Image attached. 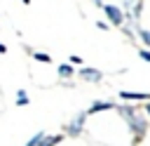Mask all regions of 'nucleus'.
I'll list each match as a JSON object with an SVG mask.
<instances>
[{
	"mask_svg": "<svg viewBox=\"0 0 150 146\" xmlns=\"http://www.w3.org/2000/svg\"><path fill=\"white\" fill-rule=\"evenodd\" d=\"M145 113H148V115H150V101H148V104H145Z\"/></svg>",
	"mask_w": 150,
	"mask_h": 146,
	"instance_id": "17",
	"label": "nucleus"
},
{
	"mask_svg": "<svg viewBox=\"0 0 150 146\" xmlns=\"http://www.w3.org/2000/svg\"><path fill=\"white\" fill-rule=\"evenodd\" d=\"M56 71H59V75H61V78H73V75H75V68H73V64H61Z\"/></svg>",
	"mask_w": 150,
	"mask_h": 146,
	"instance_id": "7",
	"label": "nucleus"
},
{
	"mask_svg": "<svg viewBox=\"0 0 150 146\" xmlns=\"http://www.w3.org/2000/svg\"><path fill=\"white\" fill-rule=\"evenodd\" d=\"M28 94H26V89H19L16 92V106H28Z\"/></svg>",
	"mask_w": 150,
	"mask_h": 146,
	"instance_id": "9",
	"label": "nucleus"
},
{
	"mask_svg": "<svg viewBox=\"0 0 150 146\" xmlns=\"http://www.w3.org/2000/svg\"><path fill=\"white\" fill-rule=\"evenodd\" d=\"M21 2H23V5H30V2H33V0H21Z\"/></svg>",
	"mask_w": 150,
	"mask_h": 146,
	"instance_id": "18",
	"label": "nucleus"
},
{
	"mask_svg": "<svg viewBox=\"0 0 150 146\" xmlns=\"http://www.w3.org/2000/svg\"><path fill=\"white\" fill-rule=\"evenodd\" d=\"M80 78H82V80H87V82H98L103 75H101V71H96V68L82 66V68H80Z\"/></svg>",
	"mask_w": 150,
	"mask_h": 146,
	"instance_id": "3",
	"label": "nucleus"
},
{
	"mask_svg": "<svg viewBox=\"0 0 150 146\" xmlns=\"http://www.w3.org/2000/svg\"><path fill=\"white\" fill-rule=\"evenodd\" d=\"M94 2H96V5H101V7H103V2H101V0H94Z\"/></svg>",
	"mask_w": 150,
	"mask_h": 146,
	"instance_id": "19",
	"label": "nucleus"
},
{
	"mask_svg": "<svg viewBox=\"0 0 150 146\" xmlns=\"http://www.w3.org/2000/svg\"><path fill=\"white\" fill-rule=\"evenodd\" d=\"M84 120H87V113H80L75 120H70V122H68V127H66V130H68V134H73V137H75V134H80V132H82Z\"/></svg>",
	"mask_w": 150,
	"mask_h": 146,
	"instance_id": "5",
	"label": "nucleus"
},
{
	"mask_svg": "<svg viewBox=\"0 0 150 146\" xmlns=\"http://www.w3.org/2000/svg\"><path fill=\"white\" fill-rule=\"evenodd\" d=\"M120 97L124 101H150V94L148 92H129V89H122Z\"/></svg>",
	"mask_w": 150,
	"mask_h": 146,
	"instance_id": "4",
	"label": "nucleus"
},
{
	"mask_svg": "<svg viewBox=\"0 0 150 146\" xmlns=\"http://www.w3.org/2000/svg\"><path fill=\"white\" fill-rule=\"evenodd\" d=\"M96 26H98V28H101V31H108V24H105V21H98V24H96Z\"/></svg>",
	"mask_w": 150,
	"mask_h": 146,
	"instance_id": "15",
	"label": "nucleus"
},
{
	"mask_svg": "<svg viewBox=\"0 0 150 146\" xmlns=\"http://www.w3.org/2000/svg\"><path fill=\"white\" fill-rule=\"evenodd\" d=\"M138 35H141V40L150 47V31H145V28H138Z\"/></svg>",
	"mask_w": 150,
	"mask_h": 146,
	"instance_id": "12",
	"label": "nucleus"
},
{
	"mask_svg": "<svg viewBox=\"0 0 150 146\" xmlns=\"http://www.w3.org/2000/svg\"><path fill=\"white\" fill-rule=\"evenodd\" d=\"M138 57H141L143 61H148V64H150V49H141V52H138Z\"/></svg>",
	"mask_w": 150,
	"mask_h": 146,
	"instance_id": "13",
	"label": "nucleus"
},
{
	"mask_svg": "<svg viewBox=\"0 0 150 146\" xmlns=\"http://www.w3.org/2000/svg\"><path fill=\"white\" fill-rule=\"evenodd\" d=\"M70 64H77V66H82V57H77V54H73V57H70Z\"/></svg>",
	"mask_w": 150,
	"mask_h": 146,
	"instance_id": "14",
	"label": "nucleus"
},
{
	"mask_svg": "<svg viewBox=\"0 0 150 146\" xmlns=\"http://www.w3.org/2000/svg\"><path fill=\"white\" fill-rule=\"evenodd\" d=\"M122 113H124V118L129 120L134 134H136V137H143V132H145V120H143L136 111H129V108H122Z\"/></svg>",
	"mask_w": 150,
	"mask_h": 146,
	"instance_id": "1",
	"label": "nucleus"
},
{
	"mask_svg": "<svg viewBox=\"0 0 150 146\" xmlns=\"http://www.w3.org/2000/svg\"><path fill=\"white\" fill-rule=\"evenodd\" d=\"M59 141H61V134H52V137H45L40 141V146H56Z\"/></svg>",
	"mask_w": 150,
	"mask_h": 146,
	"instance_id": "8",
	"label": "nucleus"
},
{
	"mask_svg": "<svg viewBox=\"0 0 150 146\" xmlns=\"http://www.w3.org/2000/svg\"><path fill=\"white\" fill-rule=\"evenodd\" d=\"M33 57H35L38 61H42V64H52V57H49V54H45V52H35Z\"/></svg>",
	"mask_w": 150,
	"mask_h": 146,
	"instance_id": "11",
	"label": "nucleus"
},
{
	"mask_svg": "<svg viewBox=\"0 0 150 146\" xmlns=\"http://www.w3.org/2000/svg\"><path fill=\"white\" fill-rule=\"evenodd\" d=\"M5 52H7V47H5L2 42H0V54H5Z\"/></svg>",
	"mask_w": 150,
	"mask_h": 146,
	"instance_id": "16",
	"label": "nucleus"
},
{
	"mask_svg": "<svg viewBox=\"0 0 150 146\" xmlns=\"http://www.w3.org/2000/svg\"><path fill=\"white\" fill-rule=\"evenodd\" d=\"M103 12L108 16V21H112V26H122L124 24V14L117 5H103Z\"/></svg>",
	"mask_w": 150,
	"mask_h": 146,
	"instance_id": "2",
	"label": "nucleus"
},
{
	"mask_svg": "<svg viewBox=\"0 0 150 146\" xmlns=\"http://www.w3.org/2000/svg\"><path fill=\"white\" fill-rule=\"evenodd\" d=\"M110 108H112V101H96L89 106L87 113H98V111H110Z\"/></svg>",
	"mask_w": 150,
	"mask_h": 146,
	"instance_id": "6",
	"label": "nucleus"
},
{
	"mask_svg": "<svg viewBox=\"0 0 150 146\" xmlns=\"http://www.w3.org/2000/svg\"><path fill=\"white\" fill-rule=\"evenodd\" d=\"M42 139H45V132H38L35 137H30V141H28L26 146H40V141H42Z\"/></svg>",
	"mask_w": 150,
	"mask_h": 146,
	"instance_id": "10",
	"label": "nucleus"
}]
</instances>
